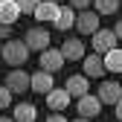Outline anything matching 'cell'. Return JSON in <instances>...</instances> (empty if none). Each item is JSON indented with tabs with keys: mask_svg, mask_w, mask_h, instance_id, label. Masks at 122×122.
Segmentation results:
<instances>
[{
	"mask_svg": "<svg viewBox=\"0 0 122 122\" xmlns=\"http://www.w3.org/2000/svg\"><path fill=\"white\" fill-rule=\"evenodd\" d=\"M6 61V64H12V67H20L23 61L29 58V47L23 41H15V38H9L6 44H3V55H0Z\"/></svg>",
	"mask_w": 122,
	"mask_h": 122,
	"instance_id": "cell-1",
	"label": "cell"
},
{
	"mask_svg": "<svg viewBox=\"0 0 122 122\" xmlns=\"http://www.w3.org/2000/svg\"><path fill=\"white\" fill-rule=\"evenodd\" d=\"M23 44L29 47V52H44V50H50V32L47 29H41V26H32V29H26V38Z\"/></svg>",
	"mask_w": 122,
	"mask_h": 122,
	"instance_id": "cell-2",
	"label": "cell"
},
{
	"mask_svg": "<svg viewBox=\"0 0 122 122\" xmlns=\"http://www.w3.org/2000/svg\"><path fill=\"white\" fill-rule=\"evenodd\" d=\"M76 29L93 38V35L99 32V15L90 12V9H87V12H76Z\"/></svg>",
	"mask_w": 122,
	"mask_h": 122,
	"instance_id": "cell-3",
	"label": "cell"
},
{
	"mask_svg": "<svg viewBox=\"0 0 122 122\" xmlns=\"http://www.w3.org/2000/svg\"><path fill=\"white\" fill-rule=\"evenodd\" d=\"M116 35H113V29H99V32L93 35V52H99V55H105V52H111V50H116Z\"/></svg>",
	"mask_w": 122,
	"mask_h": 122,
	"instance_id": "cell-4",
	"label": "cell"
},
{
	"mask_svg": "<svg viewBox=\"0 0 122 122\" xmlns=\"http://www.w3.org/2000/svg\"><path fill=\"white\" fill-rule=\"evenodd\" d=\"M61 55H64V61H84V55H87L84 41L81 38H67L61 44Z\"/></svg>",
	"mask_w": 122,
	"mask_h": 122,
	"instance_id": "cell-5",
	"label": "cell"
},
{
	"mask_svg": "<svg viewBox=\"0 0 122 122\" xmlns=\"http://www.w3.org/2000/svg\"><path fill=\"white\" fill-rule=\"evenodd\" d=\"M76 108H79V116H84V119H93V116H99V113H102V102H99V96H90V93H84L79 102H76Z\"/></svg>",
	"mask_w": 122,
	"mask_h": 122,
	"instance_id": "cell-6",
	"label": "cell"
},
{
	"mask_svg": "<svg viewBox=\"0 0 122 122\" xmlns=\"http://www.w3.org/2000/svg\"><path fill=\"white\" fill-rule=\"evenodd\" d=\"M52 87H55V81H52V73H47V70H38V73H32V76H29V90H35V93H44V96H47Z\"/></svg>",
	"mask_w": 122,
	"mask_h": 122,
	"instance_id": "cell-7",
	"label": "cell"
},
{
	"mask_svg": "<svg viewBox=\"0 0 122 122\" xmlns=\"http://www.w3.org/2000/svg\"><path fill=\"white\" fill-rule=\"evenodd\" d=\"M6 87H9V93H23V90H29V73H23L20 67H12V73L6 76Z\"/></svg>",
	"mask_w": 122,
	"mask_h": 122,
	"instance_id": "cell-8",
	"label": "cell"
},
{
	"mask_svg": "<svg viewBox=\"0 0 122 122\" xmlns=\"http://www.w3.org/2000/svg\"><path fill=\"white\" fill-rule=\"evenodd\" d=\"M87 87H90V79H87V76H70V79H67V84H64V90H67V93H70V99H81L84 93H87Z\"/></svg>",
	"mask_w": 122,
	"mask_h": 122,
	"instance_id": "cell-9",
	"label": "cell"
},
{
	"mask_svg": "<svg viewBox=\"0 0 122 122\" xmlns=\"http://www.w3.org/2000/svg\"><path fill=\"white\" fill-rule=\"evenodd\" d=\"M64 67V55H61V50H44L41 52V70H47V73H55Z\"/></svg>",
	"mask_w": 122,
	"mask_h": 122,
	"instance_id": "cell-10",
	"label": "cell"
},
{
	"mask_svg": "<svg viewBox=\"0 0 122 122\" xmlns=\"http://www.w3.org/2000/svg\"><path fill=\"white\" fill-rule=\"evenodd\" d=\"M96 96H99V102H102V105H105V102H108V105H116V102L122 99V87H119L116 81H102Z\"/></svg>",
	"mask_w": 122,
	"mask_h": 122,
	"instance_id": "cell-11",
	"label": "cell"
},
{
	"mask_svg": "<svg viewBox=\"0 0 122 122\" xmlns=\"http://www.w3.org/2000/svg\"><path fill=\"white\" fill-rule=\"evenodd\" d=\"M84 76H87V79H102V76H105V58L99 52L84 55Z\"/></svg>",
	"mask_w": 122,
	"mask_h": 122,
	"instance_id": "cell-12",
	"label": "cell"
},
{
	"mask_svg": "<svg viewBox=\"0 0 122 122\" xmlns=\"http://www.w3.org/2000/svg\"><path fill=\"white\" fill-rule=\"evenodd\" d=\"M47 105H50V111H52V113H64V108L70 105V93H67V90L52 87L50 93H47Z\"/></svg>",
	"mask_w": 122,
	"mask_h": 122,
	"instance_id": "cell-13",
	"label": "cell"
},
{
	"mask_svg": "<svg viewBox=\"0 0 122 122\" xmlns=\"http://www.w3.org/2000/svg\"><path fill=\"white\" fill-rule=\"evenodd\" d=\"M20 15H23V12H20V6H18V0H0V23L12 26Z\"/></svg>",
	"mask_w": 122,
	"mask_h": 122,
	"instance_id": "cell-14",
	"label": "cell"
},
{
	"mask_svg": "<svg viewBox=\"0 0 122 122\" xmlns=\"http://www.w3.org/2000/svg\"><path fill=\"white\" fill-rule=\"evenodd\" d=\"M52 26H55V29H61V32L73 29V26H76V9L61 6V9H58V15H55V20H52Z\"/></svg>",
	"mask_w": 122,
	"mask_h": 122,
	"instance_id": "cell-15",
	"label": "cell"
},
{
	"mask_svg": "<svg viewBox=\"0 0 122 122\" xmlns=\"http://www.w3.org/2000/svg\"><path fill=\"white\" fill-rule=\"evenodd\" d=\"M58 9H61V3H38V9H35V18L41 20V23H52L55 20V15H58Z\"/></svg>",
	"mask_w": 122,
	"mask_h": 122,
	"instance_id": "cell-16",
	"label": "cell"
},
{
	"mask_svg": "<svg viewBox=\"0 0 122 122\" xmlns=\"http://www.w3.org/2000/svg\"><path fill=\"white\" fill-rule=\"evenodd\" d=\"M15 122H35L38 119V111H35V105H29V102H20V105H15Z\"/></svg>",
	"mask_w": 122,
	"mask_h": 122,
	"instance_id": "cell-17",
	"label": "cell"
},
{
	"mask_svg": "<svg viewBox=\"0 0 122 122\" xmlns=\"http://www.w3.org/2000/svg\"><path fill=\"white\" fill-rule=\"evenodd\" d=\"M102 58H105V73H122V50H111Z\"/></svg>",
	"mask_w": 122,
	"mask_h": 122,
	"instance_id": "cell-18",
	"label": "cell"
},
{
	"mask_svg": "<svg viewBox=\"0 0 122 122\" xmlns=\"http://www.w3.org/2000/svg\"><path fill=\"white\" fill-rule=\"evenodd\" d=\"M96 6V15H113L119 12V0H93Z\"/></svg>",
	"mask_w": 122,
	"mask_h": 122,
	"instance_id": "cell-19",
	"label": "cell"
},
{
	"mask_svg": "<svg viewBox=\"0 0 122 122\" xmlns=\"http://www.w3.org/2000/svg\"><path fill=\"white\" fill-rule=\"evenodd\" d=\"M9 105H12V93H9V87L3 84V87H0V111H6Z\"/></svg>",
	"mask_w": 122,
	"mask_h": 122,
	"instance_id": "cell-20",
	"label": "cell"
},
{
	"mask_svg": "<svg viewBox=\"0 0 122 122\" xmlns=\"http://www.w3.org/2000/svg\"><path fill=\"white\" fill-rule=\"evenodd\" d=\"M90 6H93V0H70V9H76V12H87Z\"/></svg>",
	"mask_w": 122,
	"mask_h": 122,
	"instance_id": "cell-21",
	"label": "cell"
},
{
	"mask_svg": "<svg viewBox=\"0 0 122 122\" xmlns=\"http://www.w3.org/2000/svg\"><path fill=\"white\" fill-rule=\"evenodd\" d=\"M38 3H41V0H18V6H20V12H32V15H35Z\"/></svg>",
	"mask_w": 122,
	"mask_h": 122,
	"instance_id": "cell-22",
	"label": "cell"
},
{
	"mask_svg": "<svg viewBox=\"0 0 122 122\" xmlns=\"http://www.w3.org/2000/svg\"><path fill=\"white\" fill-rule=\"evenodd\" d=\"M9 35H12V32H9V26H6V23H0V41H9Z\"/></svg>",
	"mask_w": 122,
	"mask_h": 122,
	"instance_id": "cell-23",
	"label": "cell"
},
{
	"mask_svg": "<svg viewBox=\"0 0 122 122\" xmlns=\"http://www.w3.org/2000/svg\"><path fill=\"white\" fill-rule=\"evenodd\" d=\"M47 122H67V119H64V113H52V116H47Z\"/></svg>",
	"mask_w": 122,
	"mask_h": 122,
	"instance_id": "cell-24",
	"label": "cell"
},
{
	"mask_svg": "<svg viewBox=\"0 0 122 122\" xmlns=\"http://www.w3.org/2000/svg\"><path fill=\"white\" fill-rule=\"evenodd\" d=\"M113 35H116V41H122V20L113 26Z\"/></svg>",
	"mask_w": 122,
	"mask_h": 122,
	"instance_id": "cell-25",
	"label": "cell"
},
{
	"mask_svg": "<svg viewBox=\"0 0 122 122\" xmlns=\"http://www.w3.org/2000/svg\"><path fill=\"white\" fill-rule=\"evenodd\" d=\"M113 108H116V119H119V122H122V99H119V102H116V105H113Z\"/></svg>",
	"mask_w": 122,
	"mask_h": 122,
	"instance_id": "cell-26",
	"label": "cell"
},
{
	"mask_svg": "<svg viewBox=\"0 0 122 122\" xmlns=\"http://www.w3.org/2000/svg\"><path fill=\"white\" fill-rule=\"evenodd\" d=\"M0 122H15V119H9V116H0Z\"/></svg>",
	"mask_w": 122,
	"mask_h": 122,
	"instance_id": "cell-27",
	"label": "cell"
},
{
	"mask_svg": "<svg viewBox=\"0 0 122 122\" xmlns=\"http://www.w3.org/2000/svg\"><path fill=\"white\" fill-rule=\"evenodd\" d=\"M73 122H90V119H84V116H79V119H73Z\"/></svg>",
	"mask_w": 122,
	"mask_h": 122,
	"instance_id": "cell-28",
	"label": "cell"
},
{
	"mask_svg": "<svg viewBox=\"0 0 122 122\" xmlns=\"http://www.w3.org/2000/svg\"><path fill=\"white\" fill-rule=\"evenodd\" d=\"M44 3H61V0H44Z\"/></svg>",
	"mask_w": 122,
	"mask_h": 122,
	"instance_id": "cell-29",
	"label": "cell"
},
{
	"mask_svg": "<svg viewBox=\"0 0 122 122\" xmlns=\"http://www.w3.org/2000/svg\"><path fill=\"white\" fill-rule=\"evenodd\" d=\"M0 55H3V44H0Z\"/></svg>",
	"mask_w": 122,
	"mask_h": 122,
	"instance_id": "cell-30",
	"label": "cell"
}]
</instances>
